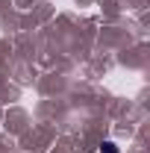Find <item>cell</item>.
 <instances>
[{"label":"cell","instance_id":"obj_1","mask_svg":"<svg viewBox=\"0 0 150 153\" xmlns=\"http://www.w3.org/2000/svg\"><path fill=\"white\" fill-rule=\"evenodd\" d=\"M100 153H118V144L115 141H103L100 144Z\"/></svg>","mask_w":150,"mask_h":153}]
</instances>
